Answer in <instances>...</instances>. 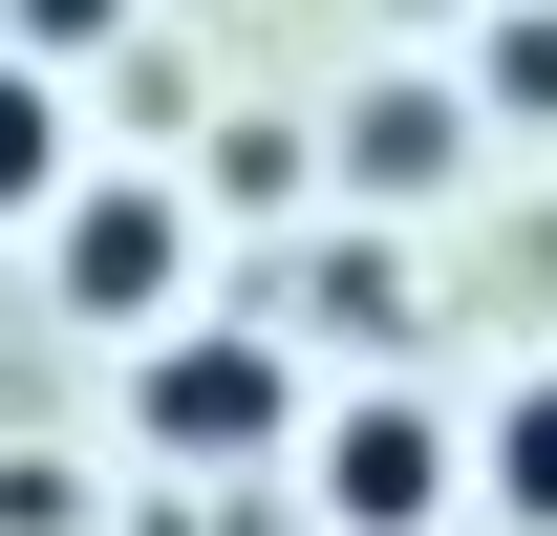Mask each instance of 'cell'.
I'll use <instances>...</instances> for the list:
<instances>
[{"label": "cell", "instance_id": "ba28073f", "mask_svg": "<svg viewBox=\"0 0 557 536\" xmlns=\"http://www.w3.org/2000/svg\"><path fill=\"white\" fill-rule=\"evenodd\" d=\"M472 86L515 108V130H557V0H515V22H493V65H472Z\"/></svg>", "mask_w": 557, "mask_h": 536}, {"label": "cell", "instance_id": "8992f818", "mask_svg": "<svg viewBox=\"0 0 557 536\" xmlns=\"http://www.w3.org/2000/svg\"><path fill=\"white\" fill-rule=\"evenodd\" d=\"M472 494H493L515 536H557V365H536V387H515V407L472 429Z\"/></svg>", "mask_w": 557, "mask_h": 536}, {"label": "cell", "instance_id": "52a82bcc", "mask_svg": "<svg viewBox=\"0 0 557 536\" xmlns=\"http://www.w3.org/2000/svg\"><path fill=\"white\" fill-rule=\"evenodd\" d=\"M300 322H344V343H386V322H408V279H386V236H344V258L300 279Z\"/></svg>", "mask_w": 557, "mask_h": 536}, {"label": "cell", "instance_id": "30bf717a", "mask_svg": "<svg viewBox=\"0 0 557 536\" xmlns=\"http://www.w3.org/2000/svg\"><path fill=\"white\" fill-rule=\"evenodd\" d=\"M408 22H429V0H408Z\"/></svg>", "mask_w": 557, "mask_h": 536}, {"label": "cell", "instance_id": "9c48e42d", "mask_svg": "<svg viewBox=\"0 0 557 536\" xmlns=\"http://www.w3.org/2000/svg\"><path fill=\"white\" fill-rule=\"evenodd\" d=\"M0 44H22V65H108V44H129V0H0Z\"/></svg>", "mask_w": 557, "mask_h": 536}, {"label": "cell", "instance_id": "3957f363", "mask_svg": "<svg viewBox=\"0 0 557 536\" xmlns=\"http://www.w3.org/2000/svg\"><path fill=\"white\" fill-rule=\"evenodd\" d=\"M450 494H472V429H450L429 387H364V407H322V515H344V536H429Z\"/></svg>", "mask_w": 557, "mask_h": 536}, {"label": "cell", "instance_id": "7a4b0ae2", "mask_svg": "<svg viewBox=\"0 0 557 536\" xmlns=\"http://www.w3.org/2000/svg\"><path fill=\"white\" fill-rule=\"evenodd\" d=\"M44 279H65V322H194V194H150V172H65L44 215Z\"/></svg>", "mask_w": 557, "mask_h": 536}, {"label": "cell", "instance_id": "5b68a950", "mask_svg": "<svg viewBox=\"0 0 557 536\" xmlns=\"http://www.w3.org/2000/svg\"><path fill=\"white\" fill-rule=\"evenodd\" d=\"M65 65H22V44H0V215H65Z\"/></svg>", "mask_w": 557, "mask_h": 536}, {"label": "cell", "instance_id": "277c9868", "mask_svg": "<svg viewBox=\"0 0 557 536\" xmlns=\"http://www.w3.org/2000/svg\"><path fill=\"white\" fill-rule=\"evenodd\" d=\"M450 150H472V108L386 65V86L344 108V194H364V215H408V194H450Z\"/></svg>", "mask_w": 557, "mask_h": 536}, {"label": "cell", "instance_id": "6da1fadb", "mask_svg": "<svg viewBox=\"0 0 557 536\" xmlns=\"http://www.w3.org/2000/svg\"><path fill=\"white\" fill-rule=\"evenodd\" d=\"M129 429L172 472H278L300 451V343L236 301V322H150V387H129Z\"/></svg>", "mask_w": 557, "mask_h": 536}]
</instances>
